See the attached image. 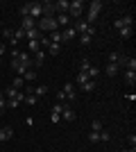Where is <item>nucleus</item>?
Segmentation results:
<instances>
[{"instance_id": "c756f323", "label": "nucleus", "mask_w": 136, "mask_h": 152, "mask_svg": "<svg viewBox=\"0 0 136 152\" xmlns=\"http://www.w3.org/2000/svg\"><path fill=\"white\" fill-rule=\"evenodd\" d=\"M23 80H27V82H32V80H36V70H27L25 75H23Z\"/></svg>"}, {"instance_id": "a878e982", "label": "nucleus", "mask_w": 136, "mask_h": 152, "mask_svg": "<svg viewBox=\"0 0 136 152\" xmlns=\"http://www.w3.org/2000/svg\"><path fill=\"white\" fill-rule=\"evenodd\" d=\"M45 93H48V86H43V84H41V86H36V89H34V95H36V98H43Z\"/></svg>"}, {"instance_id": "412c9836", "label": "nucleus", "mask_w": 136, "mask_h": 152, "mask_svg": "<svg viewBox=\"0 0 136 152\" xmlns=\"http://www.w3.org/2000/svg\"><path fill=\"white\" fill-rule=\"evenodd\" d=\"M55 20H57V27H61V25H68V14H57V16H55Z\"/></svg>"}, {"instance_id": "9b49d317", "label": "nucleus", "mask_w": 136, "mask_h": 152, "mask_svg": "<svg viewBox=\"0 0 136 152\" xmlns=\"http://www.w3.org/2000/svg\"><path fill=\"white\" fill-rule=\"evenodd\" d=\"M68 7H71L68 0H57V2H55V12L57 14H68Z\"/></svg>"}, {"instance_id": "5701e85b", "label": "nucleus", "mask_w": 136, "mask_h": 152, "mask_svg": "<svg viewBox=\"0 0 136 152\" xmlns=\"http://www.w3.org/2000/svg\"><path fill=\"white\" fill-rule=\"evenodd\" d=\"M2 95H7V100H12V98H16V95H18V91L14 89V86H7V89L2 91Z\"/></svg>"}, {"instance_id": "c85d7f7f", "label": "nucleus", "mask_w": 136, "mask_h": 152, "mask_svg": "<svg viewBox=\"0 0 136 152\" xmlns=\"http://www.w3.org/2000/svg\"><path fill=\"white\" fill-rule=\"evenodd\" d=\"M23 82H25L23 77H16V80H14V82H12V86H14V89H16V91H20V89H23Z\"/></svg>"}, {"instance_id": "473e14b6", "label": "nucleus", "mask_w": 136, "mask_h": 152, "mask_svg": "<svg viewBox=\"0 0 136 152\" xmlns=\"http://www.w3.org/2000/svg\"><path fill=\"white\" fill-rule=\"evenodd\" d=\"M91 127H93V132H102V121H97V118H95Z\"/></svg>"}, {"instance_id": "7c9ffc66", "label": "nucleus", "mask_w": 136, "mask_h": 152, "mask_svg": "<svg viewBox=\"0 0 136 152\" xmlns=\"http://www.w3.org/2000/svg\"><path fill=\"white\" fill-rule=\"evenodd\" d=\"M84 82H89V75H86V73H77V84L82 86Z\"/></svg>"}, {"instance_id": "ddd939ff", "label": "nucleus", "mask_w": 136, "mask_h": 152, "mask_svg": "<svg viewBox=\"0 0 136 152\" xmlns=\"http://www.w3.org/2000/svg\"><path fill=\"white\" fill-rule=\"evenodd\" d=\"M75 34H77V32H75V27H66V30L61 32V41H73V39H75Z\"/></svg>"}, {"instance_id": "58836bf2", "label": "nucleus", "mask_w": 136, "mask_h": 152, "mask_svg": "<svg viewBox=\"0 0 136 152\" xmlns=\"http://www.w3.org/2000/svg\"><path fill=\"white\" fill-rule=\"evenodd\" d=\"M120 152H136V150H134V148H132V150H120Z\"/></svg>"}, {"instance_id": "2f4dec72", "label": "nucleus", "mask_w": 136, "mask_h": 152, "mask_svg": "<svg viewBox=\"0 0 136 152\" xmlns=\"http://www.w3.org/2000/svg\"><path fill=\"white\" fill-rule=\"evenodd\" d=\"M89 141H91V143H100V132H91L89 134Z\"/></svg>"}, {"instance_id": "6e6552de", "label": "nucleus", "mask_w": 136, "mask_h": 152, "mask_svg": "<svg viewBox=\"0 0 136 152\" xmlns=\"http://www.w3.org/2000/svg\"><path fill=\"white\" fill-rule=\"evenodd\" d=\"M75 118H77L75 109H73L71 104H64V111H61V121H68V123H73Z\"/></svg>"}, {"instance_id": "aec40b11", "label": "nucleus", "mask_w": 136, "mask_h": 152, "mask_svg": "<svg viewBox=\"0 0 136 152\" xmlns=\"http://www.w3.org/2000/svg\"><path fill=\"white\" fill-rule=\"evenodd\" d=\"M36 50H41V43H39V39H36V41H27V52H30V55H34Z\"/></svg>"}, {"instance_id": "393cba45", "label": "nucleus", "mask_w": 136, "mask_h": 152, "mask_svg": "<svg viewBox=\"0 0 136 152\" xmlns=\"http://www.w3.org/2000/svg\"><path fill=\"white\" fill-rule=\"evenodd\" d=\"M93 37H95V34H82V37H79V43H82V45H89L91 41H93Z\"/></svg>"}, {"instance_id": "1a4fd4ad", "label": "nucleus", "mask_w": 136, "mask_h": 152, "mask_svg": "<svg viewBox=\"0 0 136 152\" xmlns=\"http://www.w3.org/2000/svg\"><path fill=\"white\" fill-rule=\"evenodd\" d=\"M75 32H79V34H95V27L89 25L86 20H77V30Z\"/></svg>"}, {"instance_id": "72a5a7b5", "label": "nucleus", "mask_w": 136, "mask_h": 152, "mask_svg": "<svg viewBox=\"0 0 136 152\" xmlns=\"http://www.w3.org/2000/svg\"><path fill=\"white\" fill-rule=\"evenodd\" d=\"M109 139H111V134L102 129V132H100V141H109Z\"/></svg>"}, {"instance_id": "20e7f679", "label": "nucleus", "mask_w": 136, "mask_h": 152, "mask_svg": "<svg viewBox=\"0 0 136 152\" xmlns=\"http://www.w3.org/2000/svg\"><path fill=\"white\" fill-rule=\"evenodd\" d=\"M27 9H30V18H34V20L43 18V7H41V2H27Z\"/></svg>"}, {"instance_id": "b1692460", "label": "nucleus", "mask_w": 136, "mask_h": 152, "mask_svg": "<svg viewBox=\"0 0 136 152\" xmlns=\"http://www.w3.org/2000/svg\"><path fill=\"white\" fill-rule=\"evenodd\" d=\"M91 68V59H79V73H86V70Z\"/></svg>"}, {"instance_id": "0eeeda50", "label": "nucleus", "mask_w": 136, "mask_h": 152, "mask_svg": "<svg viewBox=\"0 0 136 152\" xmlns=\"http://www.w3.org/2000/svg\"><path fill=\"white\" fill-rule=\"evenodd\" d=\"M61 93L66 95V102H75L77 100V91H75V86H73L71 82L64 84V91H61Z\"/></svg>"}, {"instance_id": "2eb2a0df", "label": "nucleus", "mask_w": 136, "mask_h": 152, "mask_svg": "<svg viewBox=\"0 0 136 152\" xmlns=\"http://www.w3.org/2000/svg\"><path fill=\"white\" fill-rule=\"evenodd\" d=\"M25 39H27V41H36V39H41L39 27H34V30H27V32H25Z\"/></svg>"}, {"instance_id": "f704fd0d", "label": "nucleus", "mask_w": 136, "mask_h": 152, "mask_svg": "<svg viewBox=\"0 0 136 152\" xmlns=\"http://www.w3.org/2000/svg\"><path fill=\"white\" fill-rule=\"evenodd\" d=\"M12 34H14V30H7V27H5V32H2V37H5L7 41H9V39H12Z\"/></svg>"}, {"instance_id": "e433bc0d", "label": "nucleus", "mask_w": 136, "mask_h": 152, "mask_svg": "<svg viewBox=\"0 0 136 152\" xmlns=\"http://www.w3.org/2000/svg\"><path fill=\"white\" fill-rule=\"evenodd\" d=\"M2 57H5V43H0V64H2Z\"/></svg>"}, {"instance_id": "f257e3e1", "label": "nucleus", "mask_w": 136, "mask_h": 152, "mask_svg": "<svg viewBox=\"0 0 136 152\" xmlns=\"http://www.w3.org/2000/svg\"><path fill=\"white\" fill-rule=\"evenodd\" d=\"M102 7H104V2H102V0H93V2L89 5V16L84 18L86 23H89V25H91V23H93V20L97 18V14L102 12Z\"/></svg>"}, {"instance_id": "bb28decb", "label": "nucleus", "mask_w": 136, "mask_h": 152, "mask_svg": "<svg viewBox=\"0 0 136 152\" xmlns=\"http://www.w3.org/2000/svg\"><path fill=\"white\" fill-rule=\"evenodd\" d=\"M118 32H120V39H129L132 32H134V27H123V30H118Z\"/></svg>"}, {"instance_id": "39448f33", "label": "nucleus", "mask_w": 136, "mask_h": 152, "mask_svg": "<svg viewBox=\"0 0 136 152\" xmlns=\"http://www.w3.org/2000/svg\"><path fill=\"white\" fill-rule=\"evenodd\" d=\"M61 111H64V104H61V102H55L52 109H50V123L57 125V123L61 121Z\"/></svg>"}, {"instance_id": "ea45409f", "label": "nucleus", "mask_w": 136, "mask_h": 152, "mask_svg": "<svg viewBox=\"0 0 136 152\" xmlns=\"http://www.w3.org/2000/svg\"><path fill=\"white\" fill-rule=\"evenodd\" d=\"M0 98H5V95H2V89H0Z\"/></svg>"}, {"instance_id": "4468645a", "label": "nucleus", "mask_w": 136, "mask_h": 152, "mask_svg": "<svg viewBox=\"0 0 136 152\" xmlns=\"http://www.w3.org/2000/svg\"><path fill=\"white\" fill-rule=\"evenodd\" d=\"M34 27H36V20L34 18H30V16H25V18H23V25H20V30H34Z\"/></svg>"}, {"instance_id": "a211bd4d", "label": "nucleus", "mask_w": 136, "mask_h": 152, "mask_svg": "<svg viewBox=\"0 0 136 152\" xmlns=\"http://www.w3.org/2000/svg\"><path fill=\"white\" fill-rule=\"evenodd\" d=\"M125 82L129 86H134L136 84V70H125Z\"/></svg>"}, {"instance_id": "4c0bfd02", "label": "nucleus", "mask_w": 136, "mask_h": 152, "mask_svg": "<svg viewBox=\"0 0 136 152\" xmlns=\"http://www.w3.org/2000/svg\"><path fill=\"white\" fill-rule=\"evenodd\" d=\"M5 102H7L5 98H0V114H2V109H5Z\"/></svg>"}, {"instance_id": "dca6fc26", "label": "nucleus", "mask_w": 136, "mask_h": 152, "mask_svg": "<svg viewBox=\"0 0 136 152\" xmlns=\"http://www.w3.org/2000/svg\"><path fill=\"white\" fill-rule=\"evenodd\" d=\"M48 41H50V43H55V45H61V32H59V30L50 32V37H48Z\"/></svg>"}, {"instance_id": "f3484780", "label": "nucleus", "mask_w": 136, "mask_h": 152, "mask_svg": "<svg viewBox=\"0 0 136 152\" xmlns=\"http://www.w3.org/2000/svg\"><path fill=\"white\" fill-rule=\"evenodd\" d=\"M14 136V129L12 127H2V129H0V141H9Z\"/></svg>"}, {"instance_id": "9d476101", "label": "nucleus", "mask_w": 136, "mask_h": 152, "mask_svg": "<svg viewBox=\"0 0 136 152\" xmlns=\"http://www.w3.org/2000/svg\"><path fill=\"white\" fill-rule=\"evenodd\" d=\"M43 61H45V50H36L32 55V66L39 68V66H43Z\"/></svg>"}, {"instance_id": "6ab92c4d", "label": "nucleus", "mask_w": 136, "mask_h": 152, "mask_svg": "<svg viewBox=\"0 0 136 152\" xmlns=\"http://www.w3.org/2000/svg\"><path fill=\"white\" fill-rule=\"evenodd\" d=\"M23 102H25L27 107H34V104L39 102V98H36V95H34V93H25V98H23Z\"/></svg>"}, {"instance_id": "4be33fe9", "label": "nucleus", "mask_w": 136, "mask_h": 152, "mask_svg": "<svg viewBox=\"0 0 136 152\" xmlns=\"http://www.w3.org/2000/svg\"><path fill=\"white\" fill-rule=\"evenodd\" d=\"M79 89L84 91V93H91V91L95 89V80H89V82H84L82 86H79Z\"/></svg>"}, {"instance_id": "c9c22d12", "label": "nucleus", "mask_w": 136, "mask_h": 152, "mask_svg": "<svg viewBox=\"0 0 136 152\" xmlns=\"http://www.w3.org/2000/svg\"><path fill=\"white\" fill-rule=\"evenodd\" d=\"M127 141H129V145H132V148L136 145V136H134V134H129V136H127Z\"/></svg>"}, {"instance_id": "7ed1b4c3", "label": "nucleus", "mask_w": 136, "mask_h": 152, "mask_svg": "<svg viewBox=\"0 0 136 152\" xmlns=\"http://www.w3.org/2000/svg\"><path fill=\"white\" fill-rule=\"evenodd\" d=\"M36 27H39V32L41 30H48V32L59 30V27H57V20H55V18H48V16H43V18L36 20Z\"/></svg>"}, {"instance_id": "cd10ccee", "label": "nucleus", "mask_w": 136, "mask_h": 152, "mask_svg": "<svg viewBox=\"0 0 136 152\" xmlns=\"http://www.w3.org/2000/svg\"><path fill=\"white\" fill-rule=\"evenodd\" d=\"M45 50H48V55H59V50H61V45H55V43H50L48 48H45Z\"/></svg>"}, {"instance_id": "f03ea898", "label": "nucleus", "mask_w": 136, "mask_h": 152, "mask_svg": "<svg viewBox=\"0 0 136 152\" xmlns=\"http://www.w3.org/2000/svg\"><path fill=\"white\" fill-rule=\"evenodd\" d=\"M84 14V2L82 0H73L71 7H68V18H79Z\"/></svg>"}, {"instance_id": "423d86ee", "label": "nucleus", "mask_w": 136, "mask_h": 152, "mask_svg": "<svg viewBox=\"0 0 136 152\" xmlns=\"http://www.w3.org/2000/svg\"><path fill=\"white\" fill-rule=\"evenodd\" d=\"M134 25V18H132V14H125L123 18L113 20V30H123V27H132Z\"/></svg>"}, {"instance_id": "f8f14e48", "label": "nucleus", "mask_w": 136, "mask_h": 152, "mask_svg": "<svg viewBox=\"0 0 136 152\" xmlns=\"http://www.w3.org/2000/svg\"><path fill=\"white\" fill-rule=\"evenodd\" d=\"M118 70H120V66H118V64H113V61H109V64H107V68H104V73H107L109 77H116Z\"/></svg>"}]
</instances>
